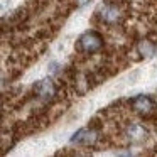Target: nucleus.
<instances>
[{
    "instance_id": "nucleus-3",
    "label": "nucleus",
    "mask_w": 157,
    "mask_h": 157,
    "mask_svg": "<svg viewBox=\"0 0 157 157\" xmlns=\"http://www.w3.org/2000/svg\"><path fill=\"white\" fill-rule=\"evenodd\" d=\"M98 132L95 128H79L75 135L71 137L73 144H79V145L85 147H93L96 142H98Z\"/></svg>"
},
{
    "instance_id": "nucleus-4",
    "label": "nucleus",
    "mask_w": 157,
    "mask_h": 157,
    "mask_svg": "<svg viewBox=\"0 0 157 157\" xmlns=\"http://www.w3.org/2000/svg\"><path fill=\"white\" fill-rule=\"evenodd\" d=\"M34 93L39 96V98L48 100L49 101V100H52L54 95H56V86L49 78H46V79H41V81H37L34 85Z\"/></svg>"
},
{
    "instance_id": "nucleus-5",
    "label": "nucleus",
    "mask_w": 157,
    "mask_h": 157,
    "mask_svg": "<svg viewBox=\"0 0 157 157\" xmlns=\"http://www.w3.org/2000/svg\"><path fill=\"white\" fill-rule=\"evenodd\" d=\"M132 106H133V110H135L137 113H140V115H149V113L154 112L155 103H154V100L150 98V96L139 95L137 98L132 100Z\"/></svg>"
},
{
    "instance_id": "nucleus-8",
    "label": "nucleus",
    "mask_w": 157,
    "mask_h": 157,
    "mask_svg": "<svg viewBox=\"0 0 157 157\" xmlns=\"http://www.w3.org/2000/svg\"><path fill=\"white\" fill-rule=\"evenodd\" d=\"M88 2H90V0H73V4H75L76 7H85Z\"/></svg>"
},
{
    "instance_id": "nucleus-2",
    "label": "nucleus",
    "mask_w": 157,
    "mask_h": 157,
    "mask_svg": "<svg viewBox=\"0 0 157 157\" xmlns=\"http://www.w3.org/2000/svg\"><path fill=\"white\" fill-rule=\"evenodd\" d=\"M98 15H100V19H101L105 24H110V25L118 24V22L122 21V17H123L120 7H118V5H115V4H105V5H101V7H100Z\"/></svg>"
},
{
    "instance_id": "nucleus-1",
    "label": "nucleus",
    "mask_w": 157,
    "mask_h": 157,
    "mask_svg": "<svg viewBox=\"0 0 157 157\" xmlns=\"http://www.w3.org/2000/svg\"><path fill=\"white\" fill-rule=\"evenodd\" d=\"M78 46L85 54H95L103 48V37L101 34H98L95 31H88L79 37Z\"/></svg>"
},
{
    "instance_id": "nucleus-6",
    "label": "nucleus",
    "mask_w": 157,
    "mask_h": 157,
    "mask_svg": "<svg viewBox=\"0 0 157 157\" xmlns=\"http://www.w3.org/2000/svg\"><path fill=\"white\" fill-rule=\"evenodd\" d=\"M127 135H128V139L132 140V142H140L142 139H145L147 132H145V128H144L142 125H139V123H132V125L127 128Z\"/></svg>"
},
{
    "instance_id": "nucleus-7",
    "label": "nucleus",
    "mask_w": 157,
    "mask_h": 157,
    "mask_svg": "<svg viewBox=\"0 0 157 157\" xmlns=\"http://www.w3.org/2000/svg\"><path fill=\"white\" fill-rule=\"evenodd\" d=\"M137 51H139V54H142L144 58H150V56L155 52V46H154L149 39H142V41L139 42V46H137Z\"/></svg>"
}]
</instances>
